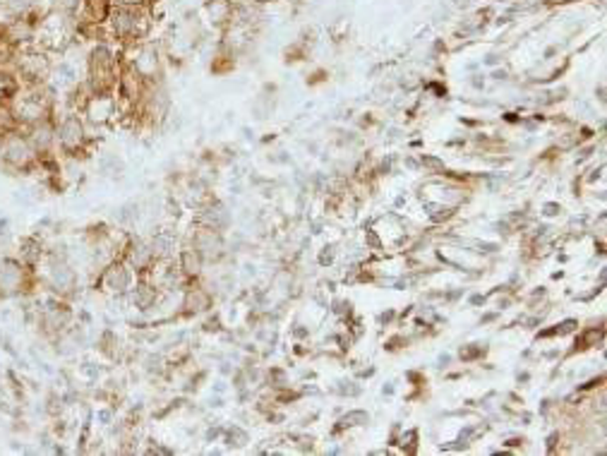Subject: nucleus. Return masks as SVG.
Returning a JSON list of instances; mask_svg holds the SVG:
<instances>
[{
  "label": "nucleus",
  "instance_id": "9",
  "mask_svg": "<svg viewBox=\"0 0 607 456\" xmlns=\"http://www.w3.org/2000/svg\"><path fill=\"white\" fill-rule=\"evenodd\" d=\"M29 142H32L34 152L41 159H51L58 152V142H55V118H46V121L34 123L29 128H25Z\"/></svg>",
  "mask_w": 607,
  "mask_h": 456
},
{
  "label": "nucleus",
  "instance_id": "16",
  "mask_svg": "<svg viewBox=\"0 0 607 456\" xmlns=\"http://www.w3.org/2000/svg\"><path fill=\"white\" fill-rule=\"evenodd\" d=\"M127 260H130V264L134 267V272H144V269H147L149 264L156 260V255H154L152 245H144V243H134L133 248H130V253H127Z\"/></svg>",
  "mask_w": 607,
  "mask_h": 456
},
{
  "label": "nucleus",
  "instance_id": "14",
  "mask_svg": "<svg viewBox=\"0 0 607 456\" xmlns=\"http://www.w3.org/2000/svg\"><path fill=\"white\" fill-rule=\"evenodd\" d=\"M22 89L25 87L13 67H0V104H13Z\"/></svg>",
  "mask_w": 607,
  "mask_h": 456
},
{
  "label": "nucleus",
  "instance_id": "11",
  "mask_svg": "<svg viewBox=\"0 0 607 456\" xmlns=\"http://www.w3.org/2000/svg\"><path fill=\"white\" fill-rule=\"evenodd\" d=\"M15 255L20 257L25 264H27L29 269H34V272H39L41 264H44V260H46L48 250L46 245L36 238V235H27V238H22L20 245H17V253Z\"/></svg>",
  "mask_w": 607,
  "mask_h": 456
},
{
  "label": "nucleus",
  "instance_id": "2",
  "mask_svg": "<svg viewBox=\"0 0 607 456\" xmlns=\"http://www.w3.org/2000/svg\"><path fill=\"white\" fill-rule=\"evenodd\" d=\"M39 283V272L29 269L17 255H7L0 260V298L13 301L32 293Z\"/></svg>",
  "mask_w": 607,
  "mask_h": 456
},
{
  "label": "nucleus",
  "instance_id": "3",
  "mask_svg": "<svg viewBox=\"0 0 607 456\" xmlns=\"http://www.w3.org/2000/svg\"><path fill=\"white\" fill-rule=\"evenodd\" d=\"M118 58L106 44L92 48V54L87 58V87L92 94H111L115 89V80H118Z\"/></svg>",
  "mask_w": 607,
  "mask_h": 456
},
{
  "label": "nucleus",
  "instance_id": "12",
  "mask_svg": "<svg viewBox=\"0 0 607 456\" xmlns=\"http://www.w3.org/2000/svg\"><path fill=\"white\" fill-rule=\"evenodd\" d=\"M101 282H104V289H108L111 293H123V291L130 289L133 274H130V269H127L123 262H115V264H111V267L104 272Z\"/></svg>",
  "mask_w": 607,
  "mask_h": 456
},
{
  "label": "nucleus",
  "instance_id": "21",
  "mask_svg": "<svg viewBox=\"0 0 607 456\" xmlns=\"http://www.w3.org/2000/svg\"><path fill=\"white\" fill-rule=\"evenodd\" d=\"M7 17H5V3H3V0H0V22H5Z\"/></svg>",
  "mask_w": 607,
  "mask_h": 456
},
{
  "label": "nucleus",
  "instance_id": "7",
  "mask_svg": "<svg viewBox=\"0 0 607 456\" xmlns=\"http://www.w3.org/2000/svg\"><path fill=\"white\" fill-rule=\"evenodd\" d=\"M44 274H41V289H48L55 298H67L73 295L75 286H77V274L75 269L67 264V260H44Z\"/></svg>",
  "mask_w": 607,
  "mask_h": 456
},
{
  "label": "nucleus",
  "instance_id": "20",
  "mask_svg": "<svg viewBox=\"0 0 607 456\" xmlns=\"http://www.w3.org/2000/svg\"><path fill=\"white\" fill-rule=\"evenodd\" d=\"M202 226L214 228V231H221V228L228 226V212L221 204H212L207 207V212L202 214Z\"/></svg>",
  "mask_w": 607,
  "mask_h": 456
},
{
  "label": "nucleus",
  "instance_id": "13",
  "mask_svg": "<svg viewBox=\"0 0 607 456\" xmlns=\"http://www.w3.org/2000/svg\"><path fill=\"white\" fill-rule=\"evenodd\" d=\"M114 5V0H82V20L87 25H106Z\"/></svg>",
  "mask_w": 607,
  "mask_h": 456
},
{
  "label": "nucleus",
  "instance_id": "15",
  "mask_svg": "<svg viewBox=\"0 0 607 456\" xmlns=\"http://www.w3.org/2000/svg\"><path fill=\"white\" fill-rule=\"evenodd\" d=\"M202 267H204V257L194 248H185L181 255H178V269H181V274L187 276V279H197V276L202 274Z\"/></svg>",
  "mask_w": 607,
  "mask_h": 456
},
{
  "label": "nucleus",
  "instance_id": "17",
  "mask_svg": "<svg viewBox=\"0 0 607 456\" xmlns=\"http://www.w3.org/2000/svg\"><path fill=\"white\" fill-rule=\"evenodd\" d=\"M207 13L214 20V25H228L235 17V10L231 0H209Z\"/></svg>",
  "mask_w": 607,
  "mask_h": 456
},
{
  "label": "nucleus",
  "instance_id": "18",
  "mask_svg": "<svg viewBox=\"0 0 607 456\" xmlns=\"http://www.w3.org/2000/svg\"><path fill=\"white\" fill-rule=\"evenodd\" d=\"M185 308L190 312H204V310L212 308V295L204 289H200V286H193L185 293Z\"/></svg>",
  "mask_w": 607,
  "mask_h": 456
},
{
  "label": "nucleus",
  "instance_id": "5",
  "mask_svg": "<svg viewBox=\"0 0 607 456\" xmlns=\"http://www.w3.org/2000/svg\"><path fill=\"white\" fill-rule=\"evenodd\" d=\"M55 142H58V152H63L65 156H77L85 149V144H87V125H85L77 111L55 115Z\"/></svg>",
  "mask_w": 607,
  "mask_h": 456
},
{
  "label": "nucleus",
  "instance_id": "19",
  "mask_svg": "<svg viewBox=\"0 0 607 456\" xmlns=\"http://www.w3.org/2000/svg\"><path fill=\"white\" fill-rule=\"evenodd\" d=\"M17 130H22V125L17 121L13 104H0V140L7 137V134L17 133Z\"/></svg>",
  "mask_w": 607,
  "mask_h": 456
},
{
  "label": "nucleus",
  "instance_id": "1",
  "mask_svg": "<svg viewBox=\"0 0 607 456\" xmlns=\"http://www.w3.org/2000/svg\"><path fill=\"white\" fill-rule=\"evenodd\" d=\"M0 168L10 175H27L39 168V156L25 130H17L0 140Z\"/></svg>",
  "mask_w": 607,
  "mask_h": 456
},
{
  "label": "nucleus",
  "instance_id": "4",
  "mask_svg": "<svg viewBox=\"0 0 607 456\" xmlns=\"http://www.w3.org/2000/svg\"><path fill=\"white\" fill-rule=\"evenodd\" d=\"M13 70L20 77L22 87H39V84H48L51 80L54 61L46 48L29 46L15 54Z\"/></svg>",
  "mask_w": 607,
  "mask_h": 456
},
{
  "label": "nucleus",
  "instance_id": "10",
  "mask_svg": "<svg viewBox=\"0 0 607 456\" xmlns=\"http://www.w3.org/2000/svg\"><path fill=\"white\" fill-rule=\"evenodd\" d=\"M190 248L197 250V253L204 257V262L219 260V257L224 255V238H221V231H214V228L200 226L197 231H194L193 245H190Z\"/></svg>",
  "mask_w": 607,
  "mask_h": 456
},
{
  "label": "nucleus",
  "instance_id": "6",
  "mask_svg": "<svg viewBox=\"0 0 607 456\" xmlns=\"http://www.w3.org/2000/svg\"><path fill=\"white\" fill-rule=\"evenodd\" d=\"M44 17V15H41ZM39 15H27V17H7L5 22H0V39L5 41L7 46L15 51L22 48L36 46L39 41Z\"/></svg>",
  "mask_w": 607,
  "mask_h": 456
},
{
  "label": "nucleus",
  "instance_id": "8",
  "mask_svg": "<svg viewBox=\"0 0 607 456\" xmlns=\"http://www.w3.org/2000/svg\"><path fill=\"white\" fill-rule=\"evenodd\" d=\"M73 322V310L65 298H51L36 310V324L46 336H63Z\"/></svg>",
  "mask_w": 607,
  "mask_h": 456
}]
</instances>
